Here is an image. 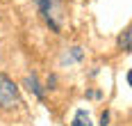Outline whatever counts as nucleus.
<instances>
[{
    "mask_svg": "<svg viewBox=\"0 0 132 126\" xmlns=\"http://www.w3.org/2000/svg\"><path fill=\"white\" fill-rule=\"evenodd\" d=\"M39 14L43 16V21L53 28V32L62 30V0H34Z\"/></svg>",
    "mask_w": 132,
    "mask_h": 126,
    "instance_id": "obj_1",
    "label": "nucleus"
},
{
    "mask_svg": "<svg viewBox=\"0 0 132 126\" xmlns=\"http://www.w3.org/2000/svg\"><path fill=\"white\" fill-rule=\"evenodd\" d=\"M16 106H21L18 85L9 76L0 73V110H14Z\"/></svg>",
    "mask_w": 132,
    "mask_h": 126,
    "instance_id": "obj_2",
    "label": "nucleus"
},
{
    "mask_svg": "<svg viewBox=\"0 0 132 126\" xmlns=\"http://www.w3.org/2000/svg\"><path fill=\"white\" fill-rule=\"evenodd\" d=\"M71 126H91L89 112H87V110H78V112H75V117H73V122H71Z\"/></svg>",
    "mask_w": 132,
    "mask_h": 126,
    "instance_id": "obj_3",
    "label": "nucleus"
},
{
    "mask_svg": "<svg viewBox=\"0 0 132 126\" xmlns=\"http://www.w3.org/2000/svg\"><path fill=\"white\" fill-rule=\"evenodd\" d=\"M130 39H132V30L128 28L123 34H121V39H119V48H121V51H125V53L130 51Z\"/></svg>",
    "mask_w": 132,
    "mask_h": 126,
    "instance_id": "obj_4",
    "label": "nucleus"
},
{
    "mask_svg": "<svg viewBox=\"0 0 132 126\" xmlns=\"http://www.w3.org/2000/svg\"><path fill=\"white\" fill-rule=\"evenodd\" d=\"M82 55H84V53H82V48H78V46H75V48H71V53H66V55H64V60H62V62H80V60H82Z\"/></svg>",
    "mask_w": 132,
    "mask_h": 126,
    "instance_id": "obj_5",
    "label": "nucleus"
},
{
    "mask_svg": "<svg viewBox=\"0 0 132 126\" xmlns=\"http://www.w3.org/2000/svg\"><path fill=\"white\" fill-rule=\"evenodd\" d=\"M25 85L34 92V94H37V99H43V89L39 87V83H37V78H34V76H32V78L27 76V78H25Z\"/></svg>",
    "mask_w": 132,
    "mask_h": 126,
    "instance_id": "obj_6",
    "label": "nucleus"
},
{
    "mask_svg": "<svg viewBox=\"0 0 132 126\" xmlns=\"http://www.w3.org/2000/svg\"><path fill=\"white\" fill-rule=\"evenodd\" d=\"M109 122V112H103V117H100V126H107Z\"/></svg>",
    "mask_w": 132,
    "mask_h": 126,
    "instance_id": "obj_7",
    "label": "nucleus"
}]
</instances>
